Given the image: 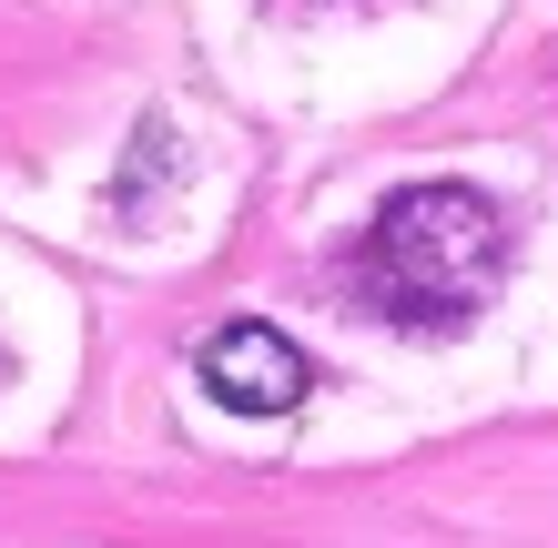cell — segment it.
Wrapping results in <instances>:
<instances>
[{"label": "cell", "mask_w": 558, "mask_h": 548, "mask_svg": "<svg viewBox=\"0 0 558 548\" xmlns=\"http://www.w3.org/2000/svg\"><path fill=\"white\" fill-rule=\"evenodd\" d=\"M204 386L234 416H284L294 397H305V356L275 336V326H223L214 345H204Z\"/></svg>", "instance_id": "obj_2"}, {"label": "cell", "mask_w": 558, "mask_h": 548, "mask_svg": "<svg viewBox=\"0 0 558 548\" xmlns=\"http://www.w3.org/2000/svg\"><path fill=\"white\" fill-rule=\"evenodd\" d=\"M498 265H508V223H498L487 193H468V183H407L397 204L366 223L355 284H366L397 326H457V315L487 305Z\"/></svg>", "instance_id": "obj_1"}]
</instances>
